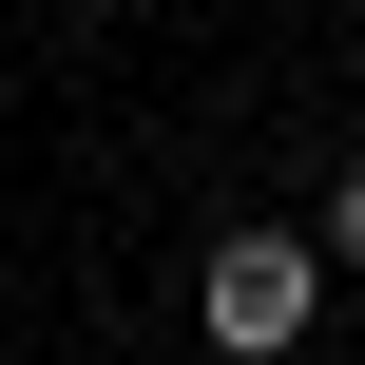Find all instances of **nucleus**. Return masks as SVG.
<instances>
[{
	"mask_svg": "<svg viewBox=\"0 0 365 365\" xmlns=\"http://www.w3.org/2000/svg\"><path fill=\"white\" fill-rule=\"evenodd\" d=\"M308 308H327V269H308V231H231V250L192 269V327H212L231 365H289V346H308Z\"/></svg>",
	"mask_w": 365,
	"mask_h": 365,
	"instance_id": "1",
	"label": "nucleus"
}]
</instances>
